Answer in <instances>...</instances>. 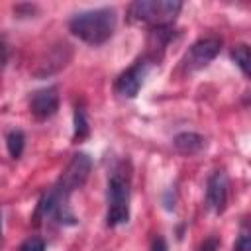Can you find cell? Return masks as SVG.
I'll list each match as a JSON object with an SVG mask.
<instances>
[{"label": "cell", "mask_w": 251, "mask_h": 251, "mask_svg": "<svg viewBox=\"0 0 251 251\" xmlns=\"http://www.w3.org/2000/svg\"><path fill=\"white\" fill-rule=\"evenodd\" d=\"M118 24V14L114 8H96L75 14L69 22V29L75 37L88 45H102L106 43Z\"/></svg>", "instance_id": "1"}, {"label": "cell", "mask_w": 251, "mask_h": 251, "mask_svg": "<svg viewBox=\"0 0 251 251\" xmlns=\"http://www.w3.org/2000/svg\"><path fill=\"white\" fill-rule=\"evenodd\" d=\"M182 10L178 0H135L127 6L131 24H145L155 27H169Z\"/></svg>", "instance_id": "2"}, {"label": "cell", "mask_w": 251, "mask_h": 251, "mask_svg": "<svg viewBox=\"0 0 251 251\" xmlns=\"http://www.w3.org/2000/svg\"><path fill=\"white\" fill-rule=\"evenodd\" d=\"M129 175L124 169H116L108 178V212L106 224L110 227L122 226L129 220Z\"/></svg>", "instance_id": "3"}, {"label": "cell", "mask_w": 251, "mask_h": 251, "mask_svg": "<svg viewBox=\"0 0 251 251\" xmlns=\"http://www.w3.org/2000/svg\"><path fill=\"white\" fill-rule=\"evenodd\" d=\"M90 169H92V161H90V157L86 153L73 155V159L65 167V171H63V175H61V178H59L55 188L59 192H63L65 196H71L76 188H80L86 182V178L90 175Z\"/></svg>", "instance_id": "4"}, {"label": "cell", "mask_w": 251, "mask_h": 251, "mask_svg": "<svg viewBox=\"0 0 251 251\" xmlns=\"http://www.w3.org/2000/svg\"><path fill=\"white\" fill-rule=\"evenodd\" d=\"M149 67H151V59L149 57H143L139 61H135L127 71H124L118 80H116V92L124 98H135L139 88L143 86V80L149 73Z\"/></svg>", "instance_id": "5"}, {"label": "cell", "mask_w": 251, "mask_h": 251, "mask_svg": "<svg viewBox=\"0 0 251 251\" xmlns=\"http://www.w3.org/2000/svg\"><path fill=\"white\" fill-rule=\"evenodd\" d=\"M222 49V39L218 37H202L198 41H194L184 57V69L186 71H198L204 69L210 61L216 59V55Z\"/></svg>", "instance_id": "6"}, {"label": "cell", "mask_w": 251, "mask_h": 251, "mask_svg": "<svg viewBox=\"0 0 251 251\" xmlns=\"http://www.w3.org/2000/svg\"><path fill=\"white\" fill-rule=\"evenodd\" d=\"M59 110V90L57 86H47V88H39L31 94L29 98V112L35 120H47L51 116H55Z\"/></svg>", "instance_id": "7"}, {"label": "cell", "mask_w": 251, "mask_h": 251, "mask_svg": "<svg viewBox=\"0 0 251 251\" xmlns=\"http://www.w3.org/2000/svg\"><path fill=\"white\" fill-rule=\"evenodd\" d=\"M206 204L212 212L222 214L227 206V176L224 171H216L210 175L206 182Z\"/></svg>", "instance_id": "8"}, {"label": "cell", "mask_w": 251, "mask_h": 251, "mask_svg": "<svg viewBox=\"0 0 251 251\" xmlns=\"http://www.w3.org/2000/svg\"><path fill=\"white\" fill-rule=\"evenodd\" d=\"M69 61H71V47H69L67 43H63V45L53 47V49L47 53V57H45L41 63H37L39 67H37L33 73H35V76L53 75V73L61 71Z\"/></svg>", "instance_id": "9"}, {"label": "cell", "mask_w": 251, "mask_h": 251, "mask_svg": "<svg viewBox=\"0 0 251 251\" xmlns=\"http://www.w3.org/2000/svg\"><path fill=\"white\" fill-rule=\"evenodd\" d=\"M173 145H175V149H176L180 155H194V153H200V151L204 149L206 139H204L200 133L182 131V133L175 135Z\"/></svg>", "instance_id": "10"}, {"label": "cell", "mask_w": 251, "mask_h": 251, "mask_svg": "<svg viewBox=\"0 0 251 251\" xmlns=\"http://www.w3.org/2000/svg\"><path fill=\"white\" fill-rule=\"evenodd\" d=\"M88 133H90V126H88V120H86V112H84L82 106H76L75 108V133H73V139L78 143L84 137H88Z\"/></svg>", "instance_id": "11"}, {"label": "cell", "mask_w": 251, "mask_h": 251, "mask_svg": "<svg viewBox=\"0 0 251 251\" xmlns=\"http://www.w3.org/2000/svg\"><path fill=\"white\" fill-rule=\"evenodd\" d=\"M6 145H8V153L12 159H20V155L24 153V145H25V135L22 129H12L6 135Z\"/></svg>", "instance_id": "12"}, {"label": "cell", "mask_w": 251, "mask_h": 251, "mask_svg": "<svg viewBox=\"0 0 251 251\" xmlns=\"http://www.w3.org/2000/svg\"><path fill=\"white\" fill-rule=\"evenodd\" d=\"M231 59L235 61V65L241 69V73L245 76H249V47L245 43H237L231 49Z\"/></svg>", "instance_id": "13"}, {"label": "cell", "mask_w": 251, "mask_h": 251, "mask_svg": "<svg viewBox=\"0 0 251 251\" xmlns=\"http://www.w3.org/2000/svg\"><path fill=\"white\" fill-rule=\"evenodd\" d=\"M20 251H45V241L37 235H31L20 245Z\"/></svg>", "instance_id": "14"}, {"label": "cell", "mask_w": 251, "mask_h": 251, "mask_svg": "<svg viewBox=\"0 0 251 251\" xmlns=\"http://www.w3.org/2000/svg\"><path fill=\"white\" fill-rule=\"evenodd\" d=\"M233 251H251V237H249V229L247 227H243L241 233L237 235Z\"/></svg>", "instance_id": "15"}, {"label": "cell", "mask_w": 251, "mask_h": 251, "mask_svg": "<svg viewBox=\"0 0 251 251\" xmlns=\"http://www.w3.org/2000/svg\"><path fill=\"white\" fill-rule=\"evenodd\" d=\"M218 247H220V239L218 237H208L200 245V251H218Z\"/></svg>", "instance_id": "16"}, {"label": "cell", "mask_w": 251, "mask_h": 251, "mask_svg": "<svg viewBox=\"0 0 251 251\" xmlns=\"http://www.w3.org/2000/svg\"><path fill=\"white\" fill-rule=\"evenodd\" d=\"M151 251H169L167 241H165L163 237H155L153 243H151Z\"/></svg>", "instance_id": "17"}, {"label": "cell", "mask_w": 251, "mask_h": 251, "mask_svg": "<svg viewBox=\"0 0 251 251\" xmlns=\"http://www.w3.org/2000/svg\"><path fill=\"white\" fill-rule=\"evenodd\" d=\"M6 61H8V47L4 41H0V69H4Z\"/></svg>", "instance_id": "18"}, {"label": "cell", "mask_w": 251, "mask_h": 251, "mask_svg": "<svg viewBox=\"0 0 251 251\" xmlns=\"http://www.w3.org/2000/svg\"><path fill=\"white\" fill-rule=\"evenodd\" d=\"M0 231H2V226H0Z\"/></svg>", "instance_id": "19"}]
</instances>
